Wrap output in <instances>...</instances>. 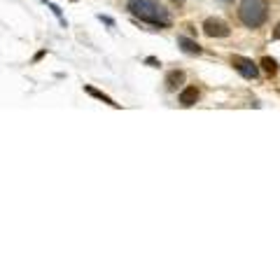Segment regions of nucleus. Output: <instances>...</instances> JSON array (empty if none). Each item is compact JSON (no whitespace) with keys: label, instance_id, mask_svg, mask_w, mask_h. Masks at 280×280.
Segmentation results:
<instances>
[{"label":"nucleus","instance_id":"1","mask_svg":"<svg viewBox=\"0 0 280 280\" xmlns=\"http://www.w3.org/2000/svg\"><path fill=\"white\" fill-rule=\"evenodd\" d=\"M129 12L133 17H138L140 21H147L152 26H159V28H166L171 26V14L168 10L159 5L157 0H129Z\"/></svg>","mask_w":280,"mask_h":280},{"label":"nucleus","instance_id":"2","mask_svg":"<svg viewBox=\"0 0 280 280\" xmlns=\"http://www.w3.org/2000/svg\"><path fill=\"white\" fill-rule=\"evenodd\" d=\"M268 17V3L266 0H240L238 5V19L247 28H259Z\"/></svg>","mask_w":280,"mask_h":280},{"label":"nucleus","instance_id":"3","mask_svg":"<svg viewBox=\"0 0 280 280\" xmlns=\"http://www.w3.org/2000/svg\"><path fill=\"white\" fill-rule=\"evenodd\" d=\"M231 66L238 70L245 80H257V77H259V66L252 63L250 59H245V56H238V54L231 56Z\"/></svg>","mask_w":280,"mask_h":280},{"label":"nucleus","instance_id":"4","mask_svg":"<svg viewBox=\"0 0 280 280\" xmlns=\"http://www.w3.org/2000/svg\"><path fill=\"white\" fill-rule=\"evenodd\" d=\"M203 33L208 38H229L231 28L226 26V21H222V19H205Z\"/></svg>","mask_w":280,"mask_h":280},{"label":"nucleus","instance_id":"5","mask_svg":"<svg viewBox=\"0 0 280 280\" xmlns=\"http://www.w3.org/2000/svg\"><path fill=\"white\" fill-rule=\"evenodd\" d=\"M178 47L185 52V54H191V56H198L203 49H201V45H198L196 40H189V38H185V35H180L178 38Z\"/></svg>","mask_w":280,"mask_h":280},{"label":"nucleus","instance_id":"6","mask_svg":"<svg viewBox=\"0 0 280 280\" xmlns=\"http://www.w3.org/2000/svg\"><path fill=\"white\" fill-rule=\"evenodd\" d=\"M182 82H185V70H171L166 75V89L168 91H175Z\"/></svg>","mask_w":280,"mask_h":280},{"label":"nucleus","instance_id":"7","mask_svg":"<svg viewBox=\"0 0 280 280\" xmlns=\"http://www.w3.org/2000/svg\"><path fill=\"white\" fill-rule=\"evenodd\" d=\"M196 101H198L196 87H187V89H182V94H180V105H182V108H191Z\"/></svg>","mask_w":280,"mask_h":280},{"label":"nucleus","instance_id":"8","mask_svg":"<svg viewBox=\"0 0 280 280\" xmlns=\"http://www.w3.org/2000/svg\"><path fill=\"white\" fill-rule=\"evenodd\" d=\"M84 91H87V94H89V96H94V98H98V101L108 103L110 108H119V103H115V101H112V98H110V96H105V94H103V91L94 89V87H84Z\"/></svg>","mask_w":280,"mask_h":280},{"label":"nucleus","instance_id":"9","mask_svg":"<svg viewBox=\"0 0 280 280\" xmlns=\"http://www.w3.org/2000/svg\"><path fill=\"white\" fill-rule=\"evenodd\" d=\"M261 70H264L266 75L273 77L275 73H278V61H275V59H271V56H264V59H261Z\"/></svg>","mask_w":280,"mask_h":280},{"label":"nucleus","instance_id":"10","mask_svg":"<svg viewBox=\"0 0 280 280\" xmlns=\"http://www.w3.org/2000/svg\"><path fill=\"white\" fill-rule=\"evenodd\" d=\"M49 10H52V12H54L56 17H59V21H61L63 26H66V19H63V14H61V10H59V7H56L54 3H49Z\"/></svg>","mask_w":280,"mask_h":280},{"label":"nucleus","instance_id":"11","mask_svg":"<svg viewBox=\"0 0 280 280\" xmlns=\"http://www.w3.org/2000/svg\"><path fill=\"white\" fill-rule=\"evenodd\" d=\"M98 19H101V21H103V24H108V26H112V24H115V21L110 19V17H98Z\"/></svg>","mask_w":280,"mask_h":280},{"label":"nucleus","instance_id":"12","mask_svg":"<svg viewBox=\"0 0 280 280\" xmlns=\"http://www.w3.org/2000/svg\"><path fill=\"white\" fill-rule=\"evenodd\" d=\"M147 63H150V66H154V68H159V66H161V63H159L157 59H147Z\"/></svg>","mask_w":280,"mask_h":280},{"label":"nucleus","instance_id":"13","mask_svg":"<svg viewBox=\"0 0 280 280\" xmlns=\"http://www.w3.org/2000/svg\"><path fill=\"white\" fill-rule=\"evenodd\" d=\"M273 38H275V40H280V24H278V26H275V31H273Z\"/></svg>","mask_w":280,"mask_h":280},{"label":"nucleus","instance_id":"14","mask_svg":"<svg viewBox=\"0 0 280 280\" xmlns=\"http://www.w3.org/2000/svg\"><path fill=\"white\" fill-rule=\"evenodd\" d=\"M217 3H222V5H233V0H217Z\"/></svg>","mask_w":280,"mask_h":280}]
</instances>
